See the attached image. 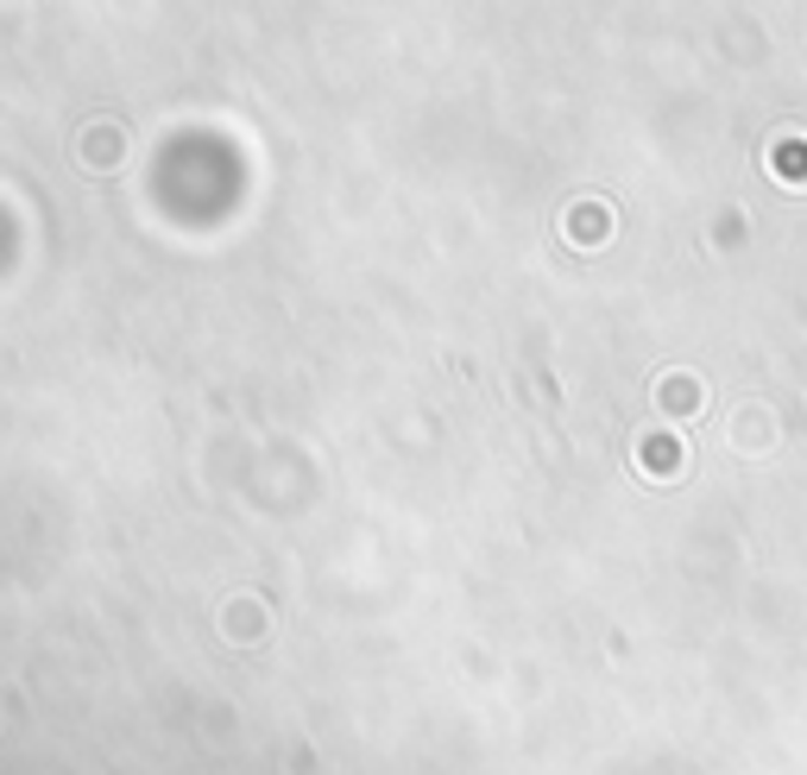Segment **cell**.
Returning <instances> with one entry per match:
<instances>
[{
  "mask_svg": "<svg viewBox=\"0 0 807 775\" xmlns=\"http://www.w3.org/2000/svg\"><path fill=\"white\" fill-rule=\"evenodd\" d=\"M114 158H121V126H114V121L89 126V133H82V164H89V171H107Z\"/></svg>",
  "mask_w": 807,
  "mask_h": 775,
  "instance_id": "obj_1",
  "label": "cell"
}]
</instances>
